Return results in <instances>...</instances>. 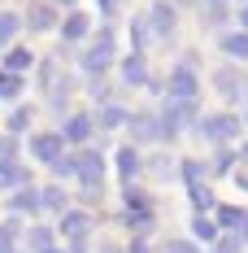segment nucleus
I'll use <instances>...</instances> for the list:
<instances>
[{"label":"nucleus","mask_w":248,"mask_h":253,"mask_svg":"<svg viewBox=\"0 0 248 253\" xmlns=\"http://www.w3.org/2000/svg\"><path fill=\"white\" fill-rule=\"evenodd\" d=\"M100 253H118V249H113V245H100Z\"/></svg>","instance_id":"37998d69"},{"label":"nucleus","mask_w":248,"mask_h":253,"mask_svg":"<svg viewBox=\"0 0 248 253\" xmlns=\"http://www.w3.org/2000/svg\"><path fill=\"white\" fill-rule=\"evenodd\" d=\"M48 253H61V249H57V245H52V249H48Z\"/></svg>","instance_id":"a18cd8bd"},{"label":"nucleus","mask_w":248,"mask_h":253,"mask_svg":"<svg viewBox=\"0 0 248 253\" xmlns=\"http://www.w3.org/2000/svg\"><path fill=\"white\" fill-rule=\"evenodd\" d=\"M31 153L39 157V162H57V157H66V140H61V131H39V135H31Z\"/></svg>","instance_id":"423d86ee"},{"label":"nucleus","mask_w":248,"mask_h":253,"mask_svg":"<svg viewBox=\"0 0 248 253\" xmlns=\"http://www.w3.org/2000/svg\"><path fill=\"white\" fill-rule=\"evenodd\" d=\"M235 131H240V118H235V114H205V118L196 123V135H200V140H209V144L235 140Z\"/></svg>","instance_id":"f03ea898"},{"label":"nucleus","mask_w":248,"mask_h":253,"mask_svg":"<svg viewBox=\"0 0 248 253\" xmlns=\"http://www.w3.org/2000/svg\"><path fill=\"white\" fill-rule=\"evenodd\" d=\"M240 188H244V192H248V170H244V175H240Z\"/></svg>","instance_id":"a19ab883"},{"label":"nucleus","mask_w":248,"mask_h":253,"mask_svg":"<svg viewBox=\"0 0 248 253\" xmlns=\"http://www.w3.org/2000/svg\"><path fill=\"white\" fill-rule=\"evenodd\" d=\"M213 245H218V253H240V249H244V240H240V236H218Z\"/></svg>","instance_id":"473e14b6"},{"label":"nucleus","mask_w":248,"mask_h":253,"mask_svg":"<svg viewBox=\"0 0 248 253\" xmlns=\"http://www.w3.org/2000/svg\"><path fill=\"white\" fill-rule=\"evenodd\" d=\"M22 31V18L18 13H9V9H0V44H13V35Z\"/></svg>","instance_id":"4be33fe9"},{"label":"nucleus","mask_w":248,"mask_h":253,"mask_svg":"<svg viewBox=\"0 0 248 253\" xmlns=\"http://www.w3.org/2000/svg\"><path fill=\"white\" fill-rule=\"evenodd\" d=\"M74 175L83 179V188H100V179H105V157H100L96 149L74 153Z\"/></svg>","instance_id":"39448f33"},{"label":"nucleus","mask_w":248,"mask_h":253,"mask_svg":"<svg viewBox=\"0 0 248 253\" xmlns=\"http://www.w3.org/2000/svg\"><path fill=\"white\" fill-rule=\"evenodd\" d=\"M244 4H248V0H244Z\"/></svg>","instance_id":"09e8293b"},{"label":"nucleus","mask_w":248,"mask_h":253,"mask_svg":"<svg viewBox=\"0 0 248 253\" xmlns=\"http://www.w3.org/2000/svg\"><path fill=\"white\" fill-rule=\"evenodd\" d=\"M140 170H144V157L131 149V144H126V149H118V175H122V183H126V188H131V183L140 179Z\"/></svg>","instance_id":"f8f14e48"},{"label":"nucleus","mask_w":248,"mask_h":253,"mask_svg":"<svg viewBox=\"0 0 248 253\" xmlns=\"http://www.w3.org/2000/svg\"><path fill=\"white\" fill-rule=\"evenodd\" d=\"M244 123H248V109H244Z\"/></svg>","instance_id":"de8ad7c7"},{"label":"nucleus","mask_w":248,"mask_h":253,"mask_svg":"<svg viewBox=\"0 0 248 253\" xmlns=\"http://www.w3.org/2000/svg\"><path fill=\"white\" fill-rule=\"evenodd\" d=\"M13 153H18V140L13 135H0V162H13Z\"/></svg>","instance_id":"72a5a7b5"},{"label":"nucleus","mask_w":248,"mask_h":253,"mask_svg":"<svg viewBox=\"0 0 248 253\" xmlns=\"http://www.w3.org/2000/svg\"><path fill=\"white\" fill-rule=\"evenodd\" d=\"M18 236H22V223H18V218H4V223H0V253H13Z\"/></svg>","instance_id":"6ab92c4d"},{"label":"nucleus","mask_w":248,"mask_h":253,"mask_svg":"<svg viewBox=\"0 0 248 253\" xmlns=\"http://www.w3.org/2000/svg\"><path fill=\"white\" fill-rule=\"evenodd\" d=\"M100 4V13H118V0H96Z\"/></svg>","instance_id":"e433bc0d"},{"label":"nucleus","mask_w":248,"mask_h":253,"mask_svg":"<svg viewBox=\"0 0 248 253\" xmlns=\"http://www.w3.org/2000/svg\"><path fill=\"white\" fill-rule=\"evenodd\" d=\"M213 170H218V175H226V170H231V153H218V166H213Z\"/></svg>","instance_id":"c9c22d12"},{"label":"nucleus","mask_w":248,"mask_h":253,"mask_svg":"<svg viewBox=\"0 0 248 253\" xmlns=\"http://www.w3.org/2000/svg\"><path fill=\"white\" fill-rule=\"evenodd\" d=\"M9 210H13V214H39V192H35V188H18L13 201H9Z\"/></svg>","instance_id":"4468645a"},{"label":"nucleus","mask_w":248,"mask_h":253,"mask_svg":"<svg viewBox=\"0 0 248 253\" xmlns=\"http://www.w3.org/2000/svg\"><path fill=\"white\" fill-rule=\"evenodd\" d=\"M131 40H135V52H144V44H148V18L131 22Z\"/></svg>","instance_id":"cd10ccee"},{"label":"nucleus","mask_w":248,"mask_h":253,"mask_svg":"<svg viewBox=\"0 0 248 253\" xmlns=\"http://www.w3.org/2000/svg\"><path fill=\"white\" fill-rule=\"evenodd\" d=\"M131 253H148V245H144V240L135 236V240H131Z\"/></svg>","instance_id":"58836bf2"},{"label":"nucleus","mask_w":248,"mask_h":253,"mask_svg":"<svg viewBox=\"0 0 248 253\" xmlns=\"http://www.w3.org/2000/svg\"><path fill=\"white\" fill-rule=\"evenodd\" d=\"M235 236H240V240L248 245V210H244V223H240V231H235Z\"/></svg>","instance_id":"4c0bfd02"},{"label":"nucleus","mask_w":248,"mask_h":253,"mask_svg":"<svg viewBox=\"0 0 248 253\" xmlns=\"http://www.w3.org/2000/svg\"><path fill=\"white\" fill-rule=\"evenodd\" d=\"M0 188H26V166L0 162Z\"/></svg>","instance_id":"f3484780"},{"label":"nucleus","mask_w":248,"mask_h":253,"mask_svg":"<svg viewBox=\"0 0 248 253\" xmlns=\"http://www.w3.org/2000/svg\"><path fill=\"white\" fill-rule=\"evenodd\" d=\"M39 210L66 214V192H61V188H44V192H39Z\"/></svg>","instance_id":"5701e85b"},{"label":"nucleus","mask_w":248,"mask_h":253,"mask_svg":"<svg viewBox=\"0 0 248 253\" xmlns=\"http://www.w3.org/2000/svg\"><path fill=\"white\" fill-rule=\"evenodd\" d=\"M148 170H152L157 179H170L174 170H178V162H174V157H166V153H157V157L148 162Z\"/></svg>","instance_id":"393cba45"},{"label":"nucleus","mask_w":248,"mask_h":253,"mask_svg":"<svg viewBox=\"0 0 248 253\" xmlns=\"http://www.w3.org/2000/svg\"><path fill=\"white\" fill-rule=\"evenodd\" d=\"M26 26H31V31H52V26H57V9H52L48 0H35V4L26 9Z\"/></svg>","instance_id":"9b49d317"},{"label":"nucleus","mask_w":248,"mask_h":253,"mask_svg":"<svg viewBox=\"0 0 248 253\" xmlns=\"http://www.w3.org/2000/svg\"><path fill=\"white\" fill-rule=\"evenodd\" d=\"M126 118H131V114H126L122 105H105V109H100L92 123H96V126H105V131H113V126H122Z\"/></svg>","instance_id":"a211bd4d"},{"label":"nucleus","mask_w":248,"mask_h":253,"mask_svg":"<svg viewBox=\"0 0 248 253\" xmlns=\"http://www.w3.org/2000/svg\"><path fill=\"white\" fill-rule=\"evenodd\" d=\"M200 96V79L192 70V61H178L170 70V105H196Z\"/></svg>","instance_id":"f257e3e1"},{"label":"nucleus","mask_w":248,"mask_h":253,"mask_svg":"<svg viewBox=\"0 0 248 253\" xmlns=\"http://www.w3.org/2000/svg\"><path fill=\"white\" fill-rule=\"evenodd\" d=\"M22 96V75H0V101H18Z\"/></svg>","instance_id":"b1692460"},{"label":"nucleus","mask_w":248,"mask_h":253,"mask_svg":"<svg viewBox=\"0 0 248 253\" xmlns=\"http://www.w3.org/2000/svg\"><path fill=\"white\" fill-rule=\"evenodd\" d=\"M126 126H131V135H135L140 144H148V140H161V123H157L152 114H131V118H126Z\"/></svg>","instance_id":"1a4fd4ad"},{"label":"nucleus","mask_w":248,"mask_h":253,"mask_svg":"<svg viewBox=\"0 0 248 253\" xmlns=\"http://www.w3.org/2000/svg\"><path fill=\"white\" fill-rule=\"evenodd\" d=\"M240 31H248V4L240 9Z\"/></svg>","instance_id":"ea45409f"},{"label":"nucleus","mask_w":248,"mask_h":253,"mask_svg":"<svg viewBox=\"0 0 248 253\" xmlns=\"http://www.w3.org/2000/svg\"><path fill=\"white\" fill-rule=\"evenodd\" d=\"M205 4H226V0H205Z\"/></svg>","instance_id":"c03bdc74"},{"label":"nucleus","mask_w":248,"mask_h":253,"mask_svg":"<svg viewBox=\"0 0 248 253\" xmlns=\"http://www.w3.org/2000/svg\"><path fill=\"white\" fill-rule=\"evenodd\" d=\"M87 31H92V18H87V13H70V18L61 22V35H66L70 44H74V40H83Z\"/></svg>","instance_id":"2eb2a0df"},{"label":"nucleus","mask_w":248,"mask_h":253,"mask_svg":"<svg viewBox=\"0 0 248 253\" xmlns=\"http://www.w3.org/2000/svg\"><path fill=\"white\" fill-rule=\"evenodd\" d=\"M222 52H226V57L248 61V31H231V35H222Z\"/></svg>","instance_id":"dca6fc26"},{"label":"nucleus","mask_w":248,"mask_h":253,"mask_svg":"<svg viewBox=\"0 0 248 253\" xmlns=\"http://www.w3.org/2000/svg\"><path fill=\"white\" fill-rule=\"evenodd\" d=\"M48 4H52V9H57V4H74V0H48Z\"/></svg>","instance_id":"79ce46f5"},{"label":"nucleus","mask_w":248,"mask_h":253,"mask_svg":"<svg viewBox=\"0 0 248 253\" xmlns=\"http://www.w3.org/2000/svg\"><path fill=\"white\" fill-rule=\"evenodd\" d=\"M213 87L222 92L226 101H240V96H248V79L240 66H218L213 70Z\"/></svg>","instance_id":"20e7f679"},{"label":"nucleus","mask_w":248,"mask_h":253,"mask_svg":"<svg viewBox=\"0 0 248 253\" xmlns=\"http://www.w3.org/2000/svg\"><path fill=\"white\" fill-rule=\"evenodd\" d=\"M178 166H183V170H178V175L187 179V183H192V188H205V183H200V179H205V166H200V162H178Z\"/></svg>","instance_id":"bb28decb"},{"label":"nucleus","mask_w":248,"mask_h":253,"mask_svg":"<svg viewBox=\"0 0 248 253\" xmlns=\"http://www.w3.org/2000/svg\"><path fill=\"white\" fill-rule=\"evenodd\" d=\"M192 201H196V210L205 214V210H213V192H209V188H192Z\"/></svg>","instance_id":"2f4dec72"},{"label":"nucleus","mask_w":248,"mask_h":253,"mask_svg":"<svg viewBox=\"0 0 248 253\" xmlns=\"http://www.w3.org/2000/svg\"><path fill=\"white\" fill-rule=\"evenodd\" d=\"M26 249L31 253H48L52 249V231L48 227H31L26 231Z\"/></svg>","instance_id":"412c9836"},{"label":"nucleus","mask_w":248,"mask_h":253,"mask_svg":"<svg viewBox=\"0 0 248 253\" xmlns=\"http://www.w3.org/2000/svg\"><path fill=\"white\" fill-rule=\"evenodd\" d=\"M52 170H57L61 179H66V175H74V157H57V162H52Z\"/></svg>","instance_id":"f704fd0d"},{"label":"nucleus","mask_w":248,"mask_h":253,"mask_svg":"<svg viewBox=\"0 0 248 253\" xmlns=\"http://www.w3.org/2000/svg\"><path fill=\"white\" fill-rule=\"evenodd\" d=\"M240 153H244V157H248V144H244V149H240Z\"/></svg>","instance_id":"49530a36"},{"label":"nucleus","mask_w":248,"mask_h":253,"mask_svg":"<svg viewBox=\"0 0 248 253\" xmlns=\"http://www.w3.org/2000/svg\"><path fill=\"white\" fill-rule=\"evenodd\" d=\"M26 126H31V109H13V114H9V135H18V131H26Z\"/></svg>","instance_id":"c756f323"},{"label":"nucleus","mask_w":248,"mask_h":253,"mask_svg":"<svg viewBox=\"0 0 248 253\" xmlns=\"http://www.w3.org/2000/svg\"><path fill=\"white\" fill-rule=\"evenodd\" d=\"M92 131H96L92 114H70V123H66V131H61V140H70V144H87Z\"/></svg>","instance_id":"6e6552de"},{"label":"nucleus","mask_w":248,"mask_h":253,"mask_svg":"<svg viewBox=\"0 0 248 253\" xmlns=\"http://www.w3.org/2000/svg\"><path fill=\"white\" fill-rule=\"evenodd\" d=\"M218 223H222V227H235V231H240V223H244V210H235V205H222V210H218Z\"/></svg>","instance_id":"c85d7f7f"},{"label":"nucleus","mask_w":248,"mask_h":253,"mask_svg":"<svg viewBox=\"0 0 248 253\" xmlns=\"http://www.w3.org/2000/svg\"><path fill=\"white\" fill-rule=\"evenodd\" d=\"M161 253H200V249L192 245V240H178V236H170V240L161 245Z\"/></svg>","instance_id":"7c9ffc66"},{"label":"nucleus","mask_w":248,"mask_h":253,"mask_svg":"<svg viewBox=\"0 0 248 253\" xmlns=\"http://www.w3.org/2000/svg\"><path fill=\"white\" fill-rule=\"evenodd\" d=\"M87 231H92V218H87L83 210H66V214H61V236H70L74 245H83Z\"/></svg>","instance_id":"9d476101"},{"label":"nucleus","mask_w":248,"mask_h":253,"mask_svg":"<svg viewBox=\"0 0 248 253\" xmlns=\"http://www.w3.org/2000/svg\"><path fill=\"white\" fill-rule=\"evenodd\" d=\"M192 231H196L200 240H218V223H213V218H205V214L192 218Z\"/></svg>","instance_id":"a878e982"},{"label":"nucleus","mask_w":248,"mask_h":253,"mask_svg":"<svg viewBox=\"0 0 248 253\" xmlns=\"http://www.w3.org/2000/svg\"><path fill=\"white\" fill-rule=\"evenodd\" d=\"M122 79L126 83H148V61H144V52H131L122 61Z\"/></svg>","instance_id":"ddd939ff"},{"label":"nucleus","mask_w":248,"mask_h":253,"mask_svg":"<svg viewBox=\"0 0 248 253\" xmlns=\"http://www.w3.org/2000/svg\"><path fill=\"white\" fill-rule=\"evenodd\" d=\"M109 61H113V31H109V26H100L96 40H92V48L83 52V70H87V75H105V70H109Z\"/></svg>","instance_id":"7ed1b4c3"},{"label":"nucleus","mask_w":248,"mask_h":253,"mask_svg":"<svg viewBox=\"0 0 248 253\" xmlns=\"http://www.w3.org/2000/svg\"><path fill=\"white\" fill-rule=\"evenodd\" d=\"M174 22H178L174 4H170V0H157V4H152V13H148V26L166 40V35H174Z\"/></svg>","instance_id":"0eeeda50"},{"label":"nucleus","mask_w":248,"mask_h":253,"mask_svg":"<svg viewBox=\"0 0 248 253\" xmlns=\"http://www.w3.org/2000/svg\"><path fill=\"white\" fill-rule=\"evenodd\" d=\"M31 61H35V57H31L26 48H9V52H4V70H9V75H22V70H31Z\"/></svg>","instance_id":"aec40b11"}]
</instances>
